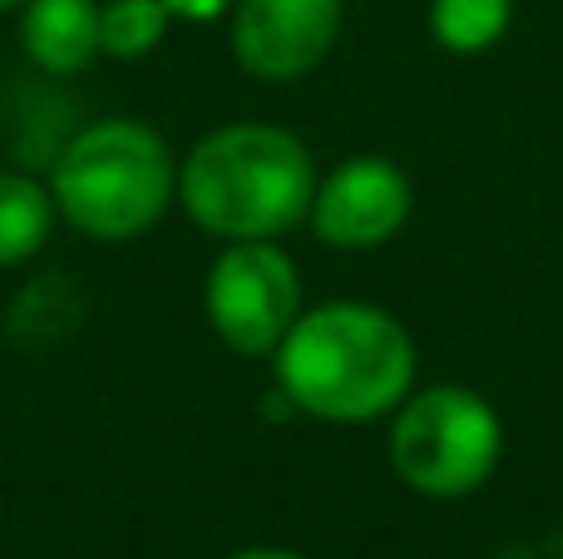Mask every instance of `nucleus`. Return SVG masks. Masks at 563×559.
<instances>
[{
	"instance_id": "obj_1",
	"label": "nucleus",
	"mask_w": 563,
	"mask_h": 559,
	"mask_svg": "<svg viewBox=\"0 0 563 559\" xmlns=\"http://www.w3.org/2000/svg\"><path fill=\"white\" fill-rule=\"evenodd\" d=\"M273 357L282 402L341 426L396 412L416 382L410 332L371 303H331L297 317Z\"/></svg>"
},
{
	"instance_id": "obj_2",
	"label": "nucleus",
	"mask_w": 563,
	"mask_h": 559,
	"mask_svg": "<svg viewBox=\"0 0 563 559\" xmlns=\"http://www.w3.org/2000/svg\"><path fill=\"white\" fill-rule=\"evenodd\" d=\"M317 194V168L297 134L277 124H228L178 164V204L198 228L253 243L297 228Z\"/></svg>"
},
{
	"instance_id": "obj_3",
	"label": "nucleus",
	"mask_w": 563,
	"mask_h": 559,
	"mask_svg": "<svg viewBox=\"0 0 563 559\" xmlns=\"http://www.w3.org/2000/svg\"><path fill=\"white\" fill-rule=\"evenodd\" d=\"M174 188V154L139 119H99L79 129L49 174L55 213L95 243H129L148 233L164 218Z\"/></svg>"
},
{
	"instance_id": "obj_4",
	"label": "nucleus",
	"mask_w": 563,
	"mask_h": 559,
	"mask_svg": "<svg viewBox=\"0 0 563 559\" xmlns=\"http://www.w3.org/2000/svg\"><path fill=\"white\" fill-rule=\"evenodd\" d=\"M505 451V426L495 406L470 386H430L396 406L390 465L420 495L460 501L495 475Z\"/></svg>"
},
{
	"instance_id": "obj_5",
	"label": "nucleus",
	"mask_w": 563,
	"mask_h": 559,
	"mask_svg": "<svg viewBox=\"0 0 563 559\" xmlns=\"http://www.w3.org/2000/svg\"><path fill=\"white\" fill-rule=\"evenodd\" d=\"M208 322L233 352L267 357L301 317L297 263L267 238L233 243L208 267Z\"/></svg>"
},
{
	"instance_id": "obj_6",
	"label": "nucleus",
	"mask_w": 563,
	"mask_h": 559,
	"mask_svg": "<svg viewBox=\"0 0 563 559\" xmlns=\"http://www.w3.org/2000/svg\"><path fill=\"white\" fill-rule=\"evenodd\" d=\"M410 178L400 174L390 158L380 154H361V158H346L327 184H317L311 194V233L331 248H380L406 228L410 218Z\"/></svg>"
},
{
	"instance_id": "obj_7",
	"label": "nucleus",
	"mask_w": 563,
	"mask_h": 559,
	"mask_svg": "<svg viewBox=\"0 0 563 559\" xmlns=\"http://www.w3.org/2000/svg\"><path fill=\"white\" fill-rule=\"evenodd\" d=\"M341 35V0H238L233 55L257 79H301L331 55Z\"/></svg>"
},
{
	"instance_id": "obj_8",
	"label": "nucleus",
	"mask_w": 563,
	"mask_h": 559,
	"mask_svg": "<svg viewBox=\"0 0 563 559\" xmlns=\"http://www.w3.org/2000/svg\"><path fill=\"white\" fill-rule=\"evenodd\" d=\"M20 40L45 75H75L99 55V0H25Z\"/></svg>"
},
{
	"instance_id": "obj_9",
	"label": "nucleus",
	"mask_w": 563,
	"mask_h": 559,
	"mask_svg": "<svg viewBox=\"0 0 563 559\" xmlns=\"http://www.w3.org/2000/svg\"><path fill=\"white\" fill-rule=\"evenodd\" d=\"M55 198L40 178L20 168H0V267H15L49 243Z\"/></svg>"
},
{
	"instance_id": "obj_10",
	"label": "nucleus",
	"mask_w": 563,
	"mask_h": 559,
	"mask_svg": "<svg viewBox=\"0 0 563 559\" xmlns=\"http://www.w3.org/2000/svg\"><path fill=\"white\" fill-rule=\"evenodd\" d=\"M515 0H435L430 6V35L450 55H485L509 30Z\"/></svg>"
},
{
	"instance_id": "obj_11",
	"label": "nucleus",
	"mask_w": 563,
	"mask_h": 559,
	"mask_svg": "<svg viewBox=\"0 0 563 559\" xmlns=\"http://www.w3.org/2000/svg\"><path fill=\"white\" fill-rule=\"evenodd\" d=\"M168 20L174 15H168L164 0H109V6H99V55H148V50H158Z\"/></svg>"
},
{
	"instance_id": "obj_12",
	"label": "nucleus",
	"mask_w": 563,
	"mask_h": 559,
	"mask_svg": "<svg viewBox=\"0 0 563 559\" xmlns=\"http://www.w3.org/2000/svg\"><path fill=\"white\" fill-rule=\"evenodd\" d=\"M164 6L174 20H198V25H208V20H218L223 10H233L238 0H164Z\"/></svg>"
},
{
	"instance_id": "obj_13",
	"label": "nucleus",
	"mask_w": 563,
	"mask_h": 559,
	"mask_svg": "<svg viewBox=\"0 0 563 559\" xmlns=\"http://www.w3.org/2000/svg\"><path fill=\"white\" fill-rule=\"evenodd\" d=\"M233 559H301V555H291V550H243Z\"/></svg>"
},
{
	"instance_id": "obj_14",
	"label": "nucleus",
	"mask_w": 563,
	"mask_h": 559,
	"mask_svg": "<svg viewBox=\"0 0 563 559\" xmlns=\"http://www.w3.org/2000/svg\"><path fill=\"white\" fill-rule=\"evenodd\" d=\"M5 6H25V0H0V10H5Z\"/></svg>"
}]
</instances>
